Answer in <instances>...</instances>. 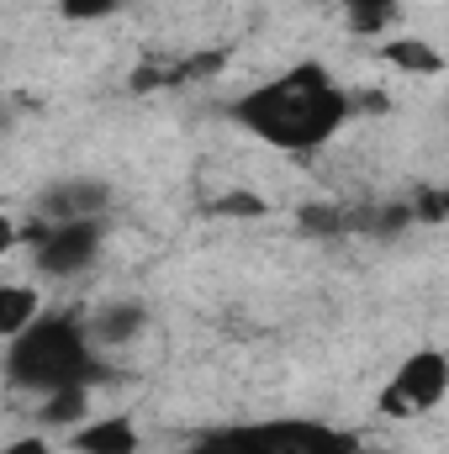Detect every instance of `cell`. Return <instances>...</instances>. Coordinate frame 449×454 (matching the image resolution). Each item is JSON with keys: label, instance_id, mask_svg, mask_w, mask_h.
Wrapping results in <instances>:
<instances>
[{"label": "cell", "instance_id": "14", "mask_svg": "<svg viewBox=\"0 0 449 454\" xmlns=\"http://www.w3.org/2000/svg\"><path fill=\"white\" fill-rule=\"evenodd\" d=\"M59 11L69 21H106V16L122 11V0H59Z\"/></svg>", "mask_w": 449, "mask_h": 454}, {"label": "cell", "instance_id": "10", "mask_svg": "<svg viewBox=\"0 0 449 454\" xmlns=\"http://www.w3.org/2000/svg\"><path fill=\"white\" fill-rule=\"evenodd\" d=\"M381 59L402 74H445V53L423 37H386L381 43Z\"/></svg>", "mask_w": 449, "mask_h": 454}, {"label": "cell", "instance_id": "4", "mask_svg": "<svg viewBox=\"0 0 449 454\" xmlns=\"http://www.w3.org/2000/svg\"><path fill=\"white\" fill-rule=\"evenodd\" d=\"M445 396H449V359L439 348H418V354H407V359L391 370V380H386V391H381V407H386L391 418H423V412H434Z\"/></svg>", "mask_w": 449, "mask_h": 454}, {"label": "cell", "instance_id": "2", "mask_svg": "<svg viewBox=\"0 0 449 454\" xmlns=\"http://www.w3.org/2000/svg\"><path fill=\"white\" fill-rule=\"evenodd\" d=\"M101 375H106V354L91 333V317L43 312L21 339H5L11 391H27V396H53V391H75V386L96 391Z\"/></svg>", "mask_w": 449, "mask_h": 454}, {"label": "cell", "instance_id": "8", "mask_svg": "<svg viewBox=\"0 0 449 454\" xmlns=\"http://www.w3.org/2000/svg\"><path fill=\"white\" fill-rule=\"evenodd\" d=\"M43 317V286L37 280H5L0 286V339H21Z\"/></svg>", "mask_w": 449, "mask_h": 454}, {"label": "cell", "instance_id": "5", "mask_svg": "<svg viewBox=\"0 0 449 454\" xmlns=\"http://www.w3.org/2000/svg\"><path fill=\"white\" fill-rule=\"evenodd\" d=\"M254 454H359V439L323 418H264L248 423Z\"/></svg>", "mask_w": 449, "mask_h": 454}, {"label": "cell", "instance_id": "12", "mask_svg": "<svg viewBox=\"0 0 449 454\" xmlns=\"http://www.w3.org/2000/svg\"><path fill=\"white\" fill-rule=\"evenodd\" d=\"M338 5H343V21L354 32H381L402 11V0H338Z\"/></svg>", "mask_w": 449, "mask_h": 454}, {"label": "cell", "instance_id": "11", "mask_svg": "<svg viewBox=\"0 0 449 454\" xmlns=\"http://www.w3.org/2000/svg\"><path fill=\"white\" fill-rule=\"evenodd\" d=\"M143 323H148V312L138 301H122V307H106V312L91 317V333H96L101 348H122V343H132L143 333Z\"/></svg>", "mask_w": 449, "mask_h": 454}, {"label": "cell", "instance_id": "1", "mask_svg": "<svg viewBox=\"0 0 449 454\" xmlns=\"http://www.w3.org/2000/svg\"><path fill=\"white\" fill-rule=\"evenodd\" d=\"M227 116H232L243 132H254L259 143H270V148L312 153V148H323L328 137L343 132V121H349V96H343V85L328 74V64L302 59V64H291V69L259 80L254 90H243V96L227 106Z\"/></svg>", "mask_w": 449, "mask_h": 454}, {"label": "cell", "instance_id": "3", "mask_svg": "<svg viewBox=\"0 0 449 454\" xmlns=\"http://www.w3.org/2000/svg\"><path fill=\"white\" fill-rule=\"evenodd\" d=\"M106 248V223H37L32 227V270L37 280H75L101 264Z\"/></svg>", "mask_w": 449, "mask_h": 454}, {"label": "cell", "instance_id": "7", "mask_svg": "<svg viewBox=\"0 0 449 454\" xmlns=\"http://www.w3.org/2000/svg\"><path fill=\"white\" fill-rule=\"evenodd\" d=\"M138 423L127 412H106V418H91L69 434V450L75 454H138Z\"/></svg>", "mask_w": 449, "mask_h": 454}, {"label": "cell", "instance_id": "13", "mask_svg": "<svg viewBox=\"0 0 449 454\" xmlns=\"http://www.w3.org/2000/svg\"><path fill=\"white\" fill-rule=\"evenodd\" d=\"M180 454H254L248 428H217V434H201L196 444H185Z\"/></svg>", "mask_w": 449, "mask_h": 454}, {"label": "cell", "instance_id": "15", "mask_svg": "<svg viewBox=\"0 0 449 454\" xmlns=\"http://www.w3.org/2000/svg\"><path fill=\"white\" fill-rule=\"evenodd\" d=\"M418 217H449V191H434L418 201Z\"/></svg>", "mask_w": 449, "mask_h": 454}, {"label": "cell", "instance_id": "6", "mask_svg": "<svg viewBox=\"0 0 449 454\" xmlns=\"http://www.w3.org/2000/svg\"><path fill=\"white\" fill-rule=\"evenodd\" d=\"M112 191L101 180H59L37 196V223H91L106 217Z\"/></svg>", "mask_w": 449, "mask_h": 454}, {"label": "cell", "instance_id": "9", "mask_svg": "<svg viewBox=\"0 0 449 454\" xmlns=\"http://www.w3.org/2000/svg\"><path fill=\"white\" fill-rule=\"evenodd\" d=\"M91 402H96V391H91V386L37 396V423H43V428H64V434H75L80 423H91V418H96V412H91Z\"/></svg>", "mask_w": 449, "mask_h": 454}, {"label": "cell", "instance_id": "16", "mask_svg": "<svg viewBox=\"0 0 449 454\" xmlns=\"http://www.w3.org/2000/svg\"><path fill=\"white\" fill-rule=\"evenodd\" d=\"M5 454H53V444H43V434H32V439H11Z\"/></svg>", "mask_w": 449, "mask_h": 454}]
</instances>
